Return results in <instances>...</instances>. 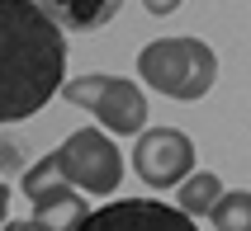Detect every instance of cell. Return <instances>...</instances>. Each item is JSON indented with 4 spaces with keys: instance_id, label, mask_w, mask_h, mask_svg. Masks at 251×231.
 <instances>
[{
    "instance_id": "obj_1",
    "label": "cell",
    "mask_w": 251,
    "mask_h": 231,
    "mask_svg": "<svg viewBox=\"0 0 251 231\" xmlns=\"http://www.w3.org/2000/svg\"><path fill=\"white\" fill-rule=\"evenodd\" d=\"M67 76V33L33 0H0V123L48 104Z\"/></svg>"
},
{
    "instance_id": "obj_2",
    "label": "cell",
    "mask_w": 251,
    "mask_h": 231,
    "mask_svg": "<svg viewBox=\"0 0 251 231\" xmlns=\"http://www.w3.org/2000/svg\"><path fill=\"white\" fill-rule=\"evenodd\" d=\"M38 179H62L85 193H109L124 184V156L104 127H76L62 147H52L38 165H28L24 184H38Z\"/></svg>"
},
{
    "instance_id": "obj_3",
    "label": "cell",
    "mask_w": 251,
    "mask_h": 231,
    "mask_svg": "<svg viewBox=\"0 0 251 231\" xmlns=\"http://www.w3.org/2000/svg\"><path fill=\"white\" fill-rule=\"evenodd\" d=\"M142 85L171 99H204L218 76V57L204 38H156L138 52Z\"/></svg>"
},
{
    "instance_id": "obj_4",
    "label": "cell",
    "mask_w": 251,
    "mask_h": 231,
    "mask_svg": "<svg viewBox=\"0 0 251 231\" xmlns=\"http://www.w3.org/2000/svg\"><path fill=\"white\" fill-rule=\"evenodd\" d=\"M62 95L67 104L95 113L104 123V132H119V137H138L147 127V95H142L138 81L128 76H76V81H62Z\"/></svg>"
},
{
    "instance_id": "obj_5",
    "label": "cell",
    "mask_w": 251,
    "mask_h": 231,
    "mask_svg": "<svg viewBox=\"0 0 251 231\" xmlns=\"http://www.w3.org/2000/svg\"><path fill=\"white\" fill-rule=\"evenodd\" d=\"M133 170L152 189H176L195 170V142L180 127H142L133 147Z\"/></svg>"
},
{
    "instance_id": "obj_6",
    "label": "cell",
    "mask_w": 251,
    "mask_h": 231,
    "mask_svg": "<svg viewBox=\"0 0 251 231\" xmlns=\"http://www.w3.org/2000/svg\"><path fill=\"white\" fill-rule=\"evenodd\" d=\"M76 231H199L190 222V212L171 203H156V198H119V203H104L95 212H85L76 222Z\"/></svg>"
},
{
    "instance_id": "obj_7",
    "label": "cell",
    "mask_w": 251,
    "mask_h": 231,
    "mask_svg": "<svg viewBox=\"0 0 251 231\" xmlns=\"http://www.w3.org/2000/svg\"><path fill=\"white\" fill-rule=\"evenodd\" d=\"M28 203H33V222L48 231H76V222L90 212L81 203V193H71L62 179H38V184H24Z\"/></svg>"
},
{
    "instance_id": "obj_8",
    "label": "cell",
    "mask_w": 251,
    "mask_h": 231,
    "mask_svg": "<svg viewBox=\"0 0 251 231\" xmlns=\"http://www.w3.org/2000/svg\"><path fill=\"white\" fill-rule=\"evenodd\" d=\"M38 10H48L67 33H95L124 10V0H33Z\"/></svg>"
},
{
    "instance_id": "obj_9",
    "label": "cell",
    "mask_w": 251,
    "mask_h": 231,
    "mask_svg": "<svg viewBox=\"0 0 251 231\" xmlns=\"http://www.w3.org/2000/svg\"><path fill=\"white\" fill-rule=\"evenodd\" d=\"M176 189H180V203H176L180 212H190V217H209V208L223 198V179L204 175V170H190Z\"/></svg>"
},
{
    "instance_id": "obj_10",
    "label": "cell",
    "mask_w": 251,
    "mask_h": 231,
    "mask_svg": "<svg viewBox=\"0 0 251 231\" xmlns=\"http://www.w3.org/2000/svg\"><path fill=\"white\" fill-rule=\"evenodd\" d=\"M209 222L218 231H251V193L247 189H223V198L209 208Z\"/></svg>"
},
{
    "instance_id": "obj_11",
    "label": "cell",
    "mask_w": 251,
    "mask_h": 231,
    "mask_svg": "<svg viewBox=\"0 0 251 231\" xmlns=\"http://www.w3.org/2000/svg\"><path fill=\"white\" fill-rule=\"evenodd\" d=\"M142 10H147V14H176L180 0H142Z\"/></svg>"
},
{
    "instance_id": "obj_12",
    "label": "cell",
    "mask_w": 251,
    "mask_h": 231,
    "mask_svg": "<svg viewBox=\"0 0 251 231\" xmlns=\"http://www.w3.org/2000/svg\"><path fill=\"white\" fill-rule=\"evenodd\" d=\"M0 231H48V227H38V222L28 217V222H5V227H0Z\"/></svg>"
},
{
    "instance_id": "obj_13",
    "label": "cell",
    "mask_w": 251,
    "mask_h": 231,
    "mask_svg": "<svg viewBox=\"0 0 251 231\" xmlns=\"http://www.w3.org/2000/svg\"><path fill=\"white\" fill-rule=\"evenodd\" d=\"M5 212H10V189L0 184V227H5Z\"/></svg>"
}]
</instances>
